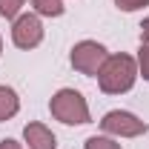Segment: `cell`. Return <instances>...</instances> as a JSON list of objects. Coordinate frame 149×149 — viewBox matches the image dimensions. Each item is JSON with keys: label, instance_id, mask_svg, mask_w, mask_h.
I'll return each instance as SVG.
<instances>
[{"label": "cell", "instance_id": "cell-11", "mask_svg": "<svg viewBox=\"0 0 149 149\" xmlns=\"http://www.w3.org/2000/svg\"><path fill=\"white\" fill-rule=\"evenodd\" d=\"M135 60H138V74H143V80L149 83V43H141Z\"/></svg>", "mask_w": 149, "mask_h": 149}, {"label": "cell", "instance_id": "cell-3", "mask_svg": "<svg viewBox=\"0 0 149 149\" xmlns=\"http://www.w3.org/2000/svg\"><path fill=\"white\" fill-rule=\"evenodd\" d=\"M100 129L109 138H138V135L149 132V123L126 109H112L100 118Z\"/></svg>", "mask_w": 149, "mask_h": 149}, {"label": "cell", "instance_id": "cell-4", "mask_svg": "<svg viewBox=\"0 0 149 149\" xmlns=\"http://www.w3.org/2000/svg\"><path fill=\"white\" fill-rule=\"evenodd\" d=\"M106 57H109V52H106L103 43H97V40H80V43L72 46L69 60H72L74 72L86 74V77H97V72H100V66H103Z\"/></svg>", "mask_w": 149, "mask_h": 149}, {"label": "cell", "instance_id": "cell-15", "mask_svg": "<svg viewBox=\"0 0 149 149\" xmlns=\"http://www.w3.org/2000/svg\"><path fill=\"white\" fill-rule=\"evenodd\" d=\"M0 55H3V37H0Z\"/></svg>", "mask_w": 149, "mask_h": 149}, {"label": "cell", "instance_id": "cell-5", "mask_svg": "<svg viewBox=\"0 0 149 149\" xmlns=\"http://www.w3.org/2000/svg\"><path fill=\"white\" fill-rule=\"evenodd\" d=\"M43 20L40 15L35 12H29V15H17L15 23H12V43L23 49V52H29V49H37L40 43H43Z\"/></svg>", "mask_w": 149, "mask_h": 149}, {"label": "cell", "instance_id": "cell-2", "mask_svg": "<svg viewBox=\"0 0 149 149\" xmlns=\"http://www.w3.org/2000/svg\"><path fill=\"white\" fill-rule=\"evenodd\" d=\"M49 112L52 118L66 123V126H83V123H92V115H89V103L86 97L77 92V89H57L49 100Z\"/></svg>", "mask_w": 149, "mask_h": 149}, {"label": "cell", "instance_id": "cell-1", "mask_svg": "<svg viewBox=\"0 0 149 149\" xmlns=\"http://www.w3.org/2000/svg\"><path fill=\"white\" fill-rule=\"evenodd\" d=\"M138 80V60L126 52H115L103 60L97 72V86L103 95H123Z\"/></svg>", "mask_w": 149, "mask_h": 149}, {"label": "cell", "instance_id": "cell-9", "mask_svg": "<svg viewBox=\"0 0 149 149\" xmlns=\"http://www.w3.org/2000/svg\"><path fill=\"white\" fill-rule=\"evenodd\" d=\"M83 149H120V143L109 135H92V138H86Z\"/></svg>", "mask_w": 149, "mask_h": 149}, {"label": "cell", "instance_id": "cell-10", "mask_svg": "<svg viewBox=\"0 0 149 149\" xmlns=\"http://www.w3.org/2000/svg\"><path fill=\"white\" fill-rule=\"evenodd\" d=\"M23 3H26V0H0V17L15 20L20 15V9H23Z\"/></svg>", "mask_w": 149, "mask_h": 149}, {"label": "cell", "instance_id": "cell-12", "mask_svg": "<svg viewBox=\"0 0 149 149\" xmlns=\"http://www.w3.org/2000/svg\"><path fill=\"white\" fill-rule=\"evenodd\" d=\"M115 6L120 12H141L143 6H149V0H115Z\"/></svg>", "mask_w": 149, "mask_h": 149}, {"label": "cell", "instance_id": "cell-6", "mask_svg": "<svg viewBox=\"0 0 149 149\" xmlns=\"http://www.w3.org/2000/svg\"><path fill=\"white\" fill-rule=\"evenodd\" d=\"M23 141H26V146L29 149H57V138L55 132L49 129L46 123H26V129H23Z\"/></svg>", "mask_w": 149, "mask_h": 149}, {"label": "cell", "instance_id": "cell-14", "mask_svg": "<svg viewBox=\"0 0 149 149\" xmlns=\"http://www.w3.org/2000/svg\"><path fill=\"white\" fill-rule=\"evenodd\" d=\"M141 43H149V17H143L141 23Z\"/></svg>", "mask_w": 149, "mask_h": 149}, {"label": "cell", "instance_id": "cell-13", "mask_svg": "<svg viewBox=\"0 0 149 149\" xmlns=\"http://www.w3.org/2000/svg\"><path fill=\"white\" fill-rule=\"evenodd\" d=\"M0 149H23V146H20L15 138H3V141H0Z\"/></svg>", "mask_w": 149, "mask_h": 149}, {"label": "cell", "instance_id": "cell-8", "mask_svg": "<svg viewBox=\"0 0 149 149\" xmlns=\"http://www.w3.org/2000/svg\"><path fill=\"white\" fill-rule=\"evenodd\" d=\"M32 9H35V15H40V17H60L66 12L63 0H32Z\"/></svg>", "mask_w": 149, "mask_h": 149}, {"label": "cell", "instance_id": "cell-7", "mask_svg": "<svg viewBox=\"0 0 149 149\" xmlns=\"http://www.w3.org/2000/svg\"><path fill=\"white\" fill-rule=\"evenodd\" d=\"M20 112V97L12 86H0V123L3 120H12Z\"/></svg>", "mask_w": 149, "mask_h": 149}]
</instances>
